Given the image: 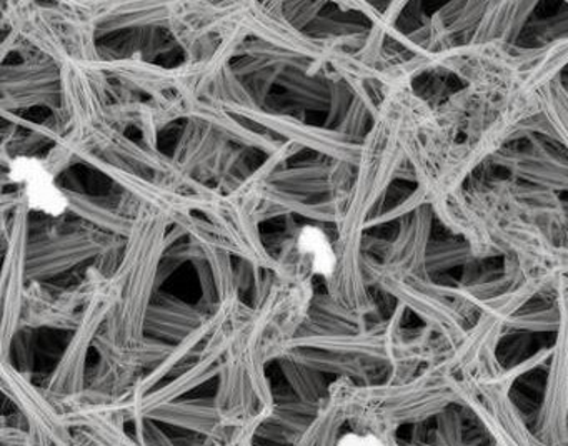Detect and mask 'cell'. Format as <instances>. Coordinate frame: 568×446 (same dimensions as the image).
Returning <instances> with one entry per match:
<instances>
[{"mask_svg":"<svg viewBox=\"0 0 568 446\" xmlns=\"http://www.w3.org/2000/svg\"><path fill=\"white\" fill-rule=\"evenodd\" d=\"M338 446H385L377 436L374 435H351L344 436Z\"/></svg>","mask_w":568,"mask_h":446,"instance_id":"3","label":"cell"},{"mask_svg":"<svg viewBox=\"0 0 568 446\" xmlns=\"http://www.w3.org/2000/svg\"><path fill=\"white\" fill-rule=\"evenodd\" d=\"M302 252L308 253L314 259V266L317 272L328 275L335 266V255L332 252L331 243L325 239L321 230L304 229L301 233Z\"/></svg>","mask_w":568,"mask_h":446,"instance_id":"2","label":"cell"},{"mask_svg":"<svg viewBox=\"0 0 568 446\" xmlns=\"http://www.w3.org/2000/svg\"><path fill=\"white\" fill-rule=\"evenodd\" d=\"M12 179L28 185V199L32 209L59 215L68 206V200L52 182V176L34 160H19L12 165Z\"/></svg>","mask_w":568,"mask_h":446,"instance_id":"1","label":"cell"}]
</instances>
